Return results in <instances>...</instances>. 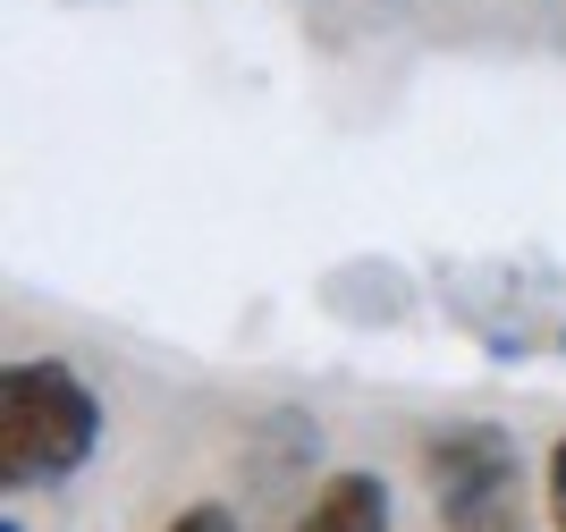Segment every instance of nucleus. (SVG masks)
Instances as JSON below:
<instances>
[{
    "mask_svg": "<svg viewBox=\"0 0 566 532\" xmlns=\"http://www.w3.org/2000/svg\"><path fill=\"white\" fill-rule=\"evenodd\" d=\"M102 448V397L60 355H18L0 372V482L51 490Z\"/></svg>",
    "mask_w": 566,
    "mask_h": 532,
    "instance_id": "nucleus-1",
    "label": "nucleus"
},
{
    "mask_svg": "<svg viewBox=\"0 0 566 532\" xmlns=\"http://www.w3.org/2000/svg\"><path fill=\"white\" fill-rule=\"evenodd\" d=\"M423 473H431V508H440L449 532H516L524 465H516V440L499 423H449L423 448Z\"/></svg>",
    "mask_w": 566,
    "mask_h": 532,
    "instance_id": "nucleus-2",
    "label": "nucleus"
},
{
    "mask_svg": "<svg viewBox=\"0 0 566 532\" xmlns=\"http://www.w3.org/2000/svg\"><path fill=\"white\" fill-rule=\"evenodd\" d=\"M296 532H389V482L380 473H331L305 499Z\"/></svg>",
    "mask_w": 566,
    "mask_h": 532,
    "instance_id": "nucleus-3",
    "label": "nucleus"
},
{
    "mask_svg": "<svg viewBox=\"0 0 566 532\" xmlns=\"http://www.w3.org/2000/svg\"><path fill=\"white\" fill-rule=\"evenodd\" d=\"M169 532H237V515H229V508H212V499H195V508L169 515Z\"/></svg>",
    "mask_w": 566,
    "mask_h": 532,
    "instance_id": "nucleus-4",
    "label": "nucleus"
},
{
    "mask_svg": "<svg viewBox=\"0 0 566 532\" xmlns=\"http://www.w3.org/2000/svg\"><path fill=\"white\" fill-rule=\"evenodd\" d=\"M549 524L566 532V431H558V448H549Z\"/></svg>",
    "mask_w": 566,
    "mask_h": 532,
    "instance_id": "nucleus-5",
    "label": "nucleus"
},
{
    "mask_svg": "<svg viewBox=\"0 0 566 532\" xmlns=\"http://www.w3.org/2000/svg\"><path fill=\"white\" fill-rule=\"evenodd\" d=\"M0 532H25V524H18V515H9V524H0Z\"/></svg>",
    "mask_w": 566,
    "mask_h": 532,
    "instance_id": "nucleus-6",
    "label": "nucleus"
}]
</instances>
